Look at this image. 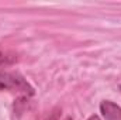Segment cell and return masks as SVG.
Wrapping results in <instances>:
<instances>
[{"label":"cell","instance_id":"cell-1","mask_svg":"<svg viewBox=\"0 0 121 120\" xmlns=\"http://www.w3.org/2000/svg\"><path fill=\"white\" fill-rule=\"evenodd\" d=\"M0 90L21 93L26 96L34 95V88L17 72L0 71Z\"/></svg>","mask_w":121,"mask_h":120},{"label":"cell","instance_id":"cell-2","mask_svg":"<svg viewBox=\"0 0 121 120\" xmlns=\"http://www.w3.org/2000/svg\"><path fill=\"white\" fill-rule=\"evenodd\" d=\"M100 112L106 120H121V107L111 100H103Z\"/></svg>","mask_w":121,"mask_h":120},{"label":"cell","instance_id":"cell-3","mask_svg":"<svg viewBox=\"0 0 121 120\" xmlns=\"http://www.w3.org/2000/svg\"><path fill=\"white\" fill-rule=\"evenodd\" d=\"M18 61V57L16 52L9 50H0V66H7Z\"/></svg>","mask_w":121,"mask_h":120},{"label":"cell","instance_id":"cell-4","mask_svg":"<svg viewBox=\"0 0 121 120\" xmlns=\"http://www.w3.org/2000/svg\"><path fill=\"white\" fill-rule=\"evenodd\" d=\"M89 120H100V119H99L97 116H90V117H89Z\"/></svg>","mask_w":121,"mask_h":120},{"label":"cell","instance_id":"cell-5","mask_svg":"<svg viewBox=\"0 0 121 120\" xmlns=\"http://www.w3.org/2000/svg\"><path fill=\"white\" fill-rule=\"evenodd\" d=\"M65 120H72V119H70V117H66V119H65Z\"/></svg>","mask_w":121,"mask_h":120},{"label":"cell","instance_id":"cell-6","mask_svg":"<svg viewBox=\"0 0 121 120\" xmlns=\"http://www.w3.org/2000/svg\"><path fill=\"white\" fill-rule=\"evenodd\" d=\"M120 89H121V86H120Z\"/></svg>","mask_w":121,"mask_h":120}]
</instances>
